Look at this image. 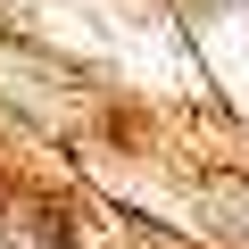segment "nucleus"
<instances>
[{"label":"nucleus","instance_id":"1","mask_svg":"<svg viewBox=\"0 0 249 249\" xmlns=\"http://www.w3.org/2000/svg\"><path fill=\"white\" fill-rule=\"evenodd\" d=\"M208 208H216V216H232V224H241V241H249V191H241V183H216V191H208Z\"/></svg>","mask_w":249,"mask_h":249}]
</instances>
